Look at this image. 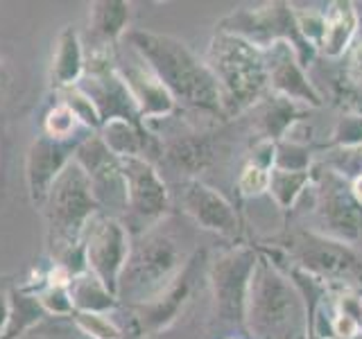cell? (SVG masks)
<instances>
[{
    "label": "cell",
    "mask_w": 362,
    "mask_h": 339,
    "mask_svg": "<svg viewBox=\"0 0 362 339\" xmlns=\"http://www.w3.org/2000/svg\"><path fill=\"white\" fill-rule=\"evenodd\" d=\"M124 41L158 77L177 105L226 120L213 73L186 43L150 30H129Z\"/></svg>",
    "instance_id": "6da1fadb"
},
{
    "label": "cell",
    "mask_w": 362,
    "mask_h": 339,
    "mask_svg": "<svg viewBox=\"0 0 362 339\" xmlns=\"http://www.w3.org/2000/svg\"><path fill=\"white\" fill-rule=\"evenodd\" d=\"M206 66L220 90L224 118H235L260 105L269 93V73L265 50L243 37L215 32L211 39Z\"/></svg>",
    "instance_id": "7a4b0ae2"
},
{
    "label": "cell",
    "mask_w": 362,
    "mask_h": 339,
    "mask_svg": "<svg viewBox=\"0 0 362 339\" xmlns=\"http://www.w3.org/2000/svg\"><path fill=\"white\" fill-rule=\"evenodd\" d=\"M188 265V254L175 233L163 229V222L139 237H134L127 265L122 269L118 299L129 297L141 305L158 297L181 269Z\"/></svg>",
    "instance_id": "3957f363"
},
{
    "label": "cell",
    "mask_w": 362,
    "mask_h": 339,
    "mask_svg": "<svg viewBox=\"0 0 362 339\" xmlns=\"http://www.w3.org/2000/svg\"><path fill=\"white\" fill-rule=\"evenodd\" d=\"M305 305L294 282L272 263L258 256L247 299L245 328L254 339H288L301 321Z\"/></svg>",
    "instance_id": "277c9868"
},
{
    "label": "cell",
    "mask_w": 362,
    "mask_h": 339,
    "mask_svg": "<svg viewBox=\"0 0 362 339\" xmlns=\"http://www.w3.org/2000/svg\"><path fill=\"white\" fill-rule=\"evenodd\" d=\"M215 32H226L243 37L249 43L258 45L260 50H267L272 43L288 41L294 52H297L301 66H310L317 50L303 39V34L297 25L294 9L288 3H267L256 9H240L233 11L220 20Z\"/></svg>",
    "instance_id": "5b68a950"
},
{
    "label": "cell",
    "mask_w": 362,
    "mask_h": 339,
    "mask_svg": "<svg viewBox=\"0 0 362 339\" xmlns=\"http://www.w3.org/2000/svg\"><path fill=\"white\" fill-rule=\"evenodd\" d=\"M120 177L124 186V226L139 237L158 226L170 210V192L154 163L145 156L120 158Z\"/></svg>",
    "instance_id": "8992f818"
},
{
    "label": "cell",
    "mask_w": 362,
    "mask_h": 339,
    "mask_svg": "<svg viewBox=\"0 0 362 339\" xmlns=\"http://www.w3.org/2000/svg\"><path fill=\"white\" fill-rule=\"evenodd\" d=\"M258 254L252 246H235L224 251L211 263L209 278L213 287L215 314L220 321L243 326L247 321V299Z\"/></svg>",
    "instance_id": "52a82bcc"
},
{
    "label": "cell",
    "mask_w": 362,
    "mask_h": 339,
    "mask_svg": "<svg viewBox=\"0 0 362 339\" xmlns=\"http://www.w3.org/2000/svg\"><path fill=\"white\" fill-rule=\"evenodd\" d=\"M132 235L122 220L98 213L84 233V260L90 271L113 297H118L120 276L127 265Z\"/></svg>",
    "instance_id": "ba28073f"
},
{
    "label": "cell",
    "mask_w": 362,
    "mask_h": 339,
    "mask_svg": "<svg viewBox=\"0 0 362 339\" xmlns=\"http://www.w3.org/2000/svg\"><path fill=\"white\" fill-rule=\"evenodd\" d=\"M82 141L84 136H77V138L71 141H54L50 136L41 133L30 145L28 161H25V177H28L30 199L37 206H43L52 184L75 158L77 145Z\"/></svg>",
    "instance_id": "9c48e42d"
},
{
    "label": "cell",
    "mask_w": 362,
    "mask_h": 339,
    "mask_svg": "<svg viewBox=\"0 0 362 339\" xmlns=\"http://www.w3.org/2000/svg\"><path fill=\"white\" fill-rule=\"evenodd\" d=\"M179 201L184 213L202 226L204 231L218 233L224 237L240 235V220L231 206V201L211 186L202 184L199 179H186L179 190Z\"/></svg>",
    "instance_id": "30bf717a"
},
{
    "label": "cell",
    "mask_w": 362,
    "mask_h": 339,
    "mask_svg": "<svg viewBox=\"0 0 362 339\" xmlns=\"http://www.w3.org/2000/svg\"><path fill=\"white\" fill-rule=\"evenodd\" d=\"M129 52H132V59H127V61L116 56V68H118L120 79L129 90L143 124L150 120L168 118L170 113H175V109H177L175 97L168 93V88L158 82V77L145 66L141 56L132 48H129Z\"/></svg>",
    "instance_id": "8fae6325"
},
{
    "label": "cell",
    "mask_w": 362,
    "mask_h": 339,
    "mask_svg": "<svg viewBox=\"0 0 362 339\" xmlns=\"http://www.w3.org/2000/svg\"><path fill=\"white\" fill-rule=\"evenodd\" d=\"M197 258H190L188 265L181 269V274L170 285L154 297L152 301L134 305V331L139 337H152L165 331L168 326L177 321L181 310L186 308L192 294V269Z\"/></svg>",
    "instance_id": "7c38bea8"
},
{
    "label": "cell",
    "mask_w": 362,
    "mask_h": 339,
    "mask_svg": "<svg viewBox=\"0 0 362 339\" xmlns=\"http://www.w3.org/2000/svg\"><path fill=\"white\" fill-rule=\"evenodd\" d=\"M267 73H269V90L276 95H283L297 105L305 107H322L320 90L305 75L297 52L288 41H276L265 50Z\"/></svg>",
    "instance_id": "4fadbf2b"
},
{
    "label": "cell",
    "mask_w": 362,
    "mask_h": 339,
    "mask_svg": "<svg viewBox=\"0 0 362 339\" xmlns=\"http://www.w3.org/2000/svg\"><path fill=\"white\" fill-rule=\"evenodd\" d=\"M320 213L326 231L339 240L351 242L362 231V203L354 197L349 181L333 170L324 177Z\"/></svg>",
    "instance_id": "5bb4252c"
},
{
    "label": "cell",
    "mask_w": 362,
    "mask_h": 339,
    "mask_svg": "<svg viewBox=\"0 0 362 339\" xmlns=\"http://www.w3.org/2000/svg\"><path fill=\"white\" fill-rule=\"evenodd\" d=\"M360 25V16L354 3L349 0H335L324 9L322 39L317 45V52H322L328 59H339L354 43Z\"/></svg>",
    "instance_id": "9a60e30c"
},
{
    "label": "cell",
    "mask_w": 362,
    "mask_h": 339,
    "mask_svg": "<svg viewBox=\"0 0 362 339\" xmlns=\"http://www.w3.org/2000/svg\"><path fill=\"white\" fill-rule=\"evenodd\" d=\"M129 3L124 0H98L88 9L90 48H113L129 32Z\"/></svg>",
    "instance_id": "2e32d148"
},
{
    "label": "cell",
    "mask_w": 362,
    "mask_h": 339,
    "mask_svg": "<svg viewBox=\"0 0 362 339\" xmlns=\"http://www.w3.org/2000/svg\"><path fill=\"white\" fill-rule=\"evenodd\" d=\"M301 263L305 271L320 276H333V274H351L356 269V258L344 244L335 240H326L322 235H308L303 244Z\"/></svg>",
    "instance_id": "e0dca14e"
},
{
    "label": "cell",
    "mask_w": 362,
    "mask_h": 339,
    "mask_svg": "<svg viewBox=\"0 0 362 339\" xmlns=\"http://www.w3.org/2000/svg\"><path fill=\"white\" fill-rule=\"evenodd\" d=\"M86 68V54H84V43L79 39V32L75 28H64L59 39H57V48L52 56V86L59 93L64 88L77 86L84 77Z\"/></svg>",
    "instance_id": "ac0fdd59"
},
{
    "label": "cell",
    "mask_w": 362,
    "mask_h": 339,
    "mask_svg": "<svg viewBox=\"0 0 362 339\" xmlns=\"http://www.w3.org/2000/svg\"><path fill=\"white\" fill-rule=\"evenodd\" d=\"M98 133L116 158L145 156L156 147L154 133L147 131L145 124H134L129 120H109L102 124Z\"/></svg>",
    "instance_id": "d6986e66"
},
{
    "label": "cell",
    "mask_w": 362,
    "mask_h": 339,
    "mask_svg": "<svg viewBox=\"0 0 362 339\" xmlns=\"http://www.w3.org/2000/svg\"><path fill=\"white\" fill-rule=\"evenodd\" d=\"M45 316V310L37 299V294L28 292L25 287H14L7 294V319L0 339H18L25 335L30 328L37 326Z\"/></svg>",
    "instance_id": "ffe728a7"
},
{
    "label": "cell",
    "mask_w": 362,
    "mask_h": 339,
    "mask_svg": "<svg viewBox=\"0 0 362 339\" xmlns=\"http://www.w3.org/2000/svg\"><path fill=\"white\" fill-rule=\"evenodd\" d=\"M301 111L297 102H292L283 95H265L260 100V113H258V124L263 131V141L279 143L288 136V131L299 122Z\"/></svg>",
    "instance_id": "44dd1931"
},
{
    "label": "cell",
    "mask_w": 362,
    "mask_h": 339,
    "mask_svg": "<svg viewBox=\"0 0 362 339\" xmlns=\"http://www.w3.org/2000/svg\"><path fill=\"white\" fill-rule=\"evenodd\" d=\"M165 156L177 170L186 172L188 179H195L192 174L202 172L213 161V143L204 133H186L165 147Z\"/></svg>",
    "instance_id": "7402d4cb"
},
{
    "label": "cell",
    "mask_w": 362,
    "mask_h": 339,
    "mask_svg": "<svg viewBox=\"0 0 362 339\" xmlns=\"http://www.w3.org/2000/svg\"><path fill=\"white\" fill-rule=\"evenodd\" d=\"M68 292H71V299L75 310L82 312H109L118 305V297L102 285V282L90 274V271H84V274H77L71 278V285H68Z\"/></svg>",
    "instance_id": "603a6c76"
},
{
    "label": "cell",
    "mask_w": 362,
    "mask_h": 339,
    "mask_svg": "<svg viewBox=\"0 0 362 339\" xmlns=\"http://www.w3.org/2000/svg\"><path fill=\"white\" fill-rule=\"evenodd\" d=\"M313 181L310 170L308 172H286V170H272L269 174V195L281 208H292L299 201V197L308 190Z\"/></svg>",
    "instance_id": "cb8c5ba5"
},
{
    "label": "cell",
    "mask_w": 362,
    "mask_h": 339,
    "mask_svg": "<svg viewBox=\"0 0 362 339\" xmlns=\"http://www.w3.org/2000/svg\"><path fill=\"white\" fill-rule=\"evenodd\" d=\"M59 97H62L59 102H64V105L75 113V118L79 120V124H82L86 131L98 133L102 129V118L93 105V100H90L82 88L79 86L64 88V90H59Z\"/></svg>",
    "instance_id": "d4e9b609"
},
{
    "label": "cell",
    "mask_w": 362,
    "mask_h": 339,
    "mask_svg": "<svg viewBox=\"0 0 362 339\" xmlns=\"http://www.w3.org/2000/svg\"><path fill=\"white\" fill-rule=\"evenodd\" d=\"M313 163L310 147L305 143H297L290 138H283L276 143L274 167L286 170V172H308Z\"/></svg>",
    "instance_id": "484cf974"
},
{
    "label": "cell",
    "mask_w": 362,
    "mask_h": 339,
    "mask_svg": "<svg viewBox=\"0 0 362 339\" xmlns=\"http://www.w3.org/2000/svg\"><path fill=\"white\" fill-rule=\"evenodd\" d=\"M79 120L75 118V113L68 109L64 102H57V105L45 113V120H43V133L50 136L54 141H71L77 138V131H79Z\"/></svg>",
    "instance_id": "4316f807"
},
{
    "label": "cell",
    "mask_w": 362,
    "mask_h": 339,
    "mask_svg": "<svg viewBox=\"0 0 362 339\" xmlns=\"http://www.w3.org/2000/svg\"><path fill=\"white\" fill-rule=\"evenodd\" d=\"M73 321L79 331H82L84 335H88L90 339H122V331L118 328V323L105 312L75 310Z\"/></svg>",
    "instance_id": "83f0119b"
},
{
    "label": "cell",
    "mask_w": 362,
    "mask_h": 339,
    "mask_svg": "<svg viewBox=\"0 0 362 339\" xmlns=\"http://www.w3.org/2000/svg\"><path fill=\"white\" fill-rule=\"evenodd\" d=\"M324 163L328 170H333L339 177H344L346 181H354L362 177V145L358 147H333L326 154Z\"/></svg>",
    "instance_id": "f1b7e54d"
},
{
    "label": "cell",
    "mask_w": 362,
    "mask_h": 339,
    "mask_svg": "<svg viewBox=\"0 0 362 339\" xmlns=\"http://www.w3.org/2000/svg\"><path fill=\"white\" fill-rule=\"evenodd\" d=\"M269 174H272V170L260 167V165L249 161L243 167L240 179H238V188H240L243 197H260V195H265V192L269 190Z\"/></svg>",
    "instance_id": "f546056e"
},
{
    "label": "cell",
    "mask_w": 362,
    "mask_h": 339,
    "mask_svg": "<svg viewBox=\"0 0 362 339\" xmlns=\"http://www.w3.org/2000/svg\"><path fill=\"white\" fill-rule=\"evenodd\" d=\"M362 145V116H344L335 124L331 147H358Z\"/></svg>",
    "instance_id": "4dcf8cb0"
},
{
    "label": "cell",
    "mask_w": 362,
    "mask_h": 339,
    "mask_svg": "<svg viewBox=\"0 0 362 339\" xmlns=\"http://www.w3.org/2000/svg\"><path fill=\"white\" fill-rule=\"evenodd\" d=\"M339 312H344L349 316H354L362 331V301L356 297H342L339 299Z\"/></svg>",
    "instance_id": "1f68e13d"
},
{
    "label": "cell",
    "mask_w": 362,
    "mask_h": 339,
    "mask_svg": "<svg viewBox=\"0 0 362 339\" xmlns=\"http://www.w3.org/2000/svg\"><path fill=\"white\" fill-rule=\"evenodd\" d=\"M351 73H354V77L362 84V41L356 45L354 54H351Z\"/></svg>",
    "instance_id": "d6a6232c"
},
{
    "label": "cell",
    "mask_w": 362,
    "mask_h": 339,
    "mask_svg": "<svg viewBox=\"0 0 362 339\" xmlns=\"http://www.w3.org/2000/svg\"><path fill=\"white\" fill-rule=\"evenodd\" d=\"M349 184H351V192H354V197L362 203V177L349 181Z\"/></svg>",
    "instance_id": "836d02e7"
},
{
    "label": "cell",
    "mask_w": 362,
    "mask_h": 339,
    "mask_svg": "<svg viewBox=\"0 0 362 339\" xmlns=\"http://www.w3.org/2000/svg\"><path fill=\"white\" fill-rule=\"evenodd\" d=\"M5 319H7V297L0 294V331H3Z\"/></svg>",
    "instance_id": "e575fe53"
},
{
    "label": "cell",
    "mask_w": 362,
    "mask_h": 339,
    "mask_svg": "<svg viewBox=\"0 0 362 339\" xmlns=\"http://www.w3.org/2000/svg\"><path fill=\"white\" fill-rule=\"evenodd\" d=\"M5 90V66H3V59H0V95H3Z\"/></svg>",
    "instance_id": "d590c367"
},
{
    "label": "cell",
    "mask_w": 362,
    "mask_h": 339,
    "mask_svg": "<svg viewBox=\"0 0 362 339\" xmlns=\"http://www.w3.org/2000/svg\"><path fill=\"white\" fill-rule=\"evenodd\" d=\"M351 339H362V331H358V333H356L354 337H351Z\"/></svg>",
    "instance_id": "8d00e7d4"
},
{
    "label": "cell",
    "mask_w": 362,
    "mask_h": 339,
    "mask_svg": "<svg viewBox=\"0 0 362 339\" xmlns=\"http://www.w3.org/2000/svg\"><path fill=\"white\" fill-rule=\"evenodd\" d=\"M308 339H326V337H315V335H308Z\"/></svg>",
    "instance_id": "74e56055"
}]
</instances>
